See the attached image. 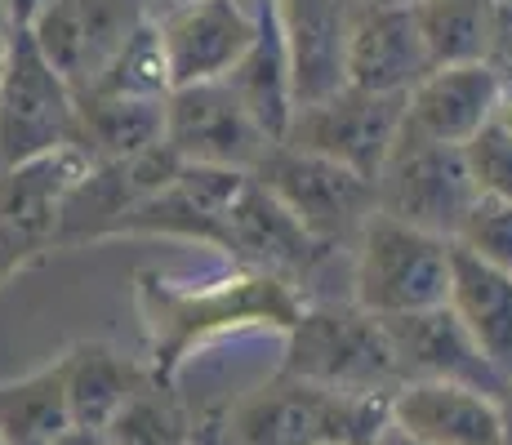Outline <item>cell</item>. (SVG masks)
Instances as JSON below:
<instances>
[{
  "instance_id": "cell-1",
  "label": "cell",
  "mask_w": 512,
  "mask_h": 445,
  "mask_svg": "<svg viewBox=\"0 0 512 445\" xmlns=\"http://www.w3.org/2000/svg\"><path fill=\"white\" fill-rule=\"evenodd\" d=\"M388 401L281 374L228 414L223 445H374L392 423Z\"/></svg>"
},
{
  "instance_id": "cell-2",
  "label": "cell",
  "mask_w": 512,
  "mask_h": 445,
  "mask_svg": "<svg viewBox=\"0 0 512 445\" xmlns=\"http://www.w3.org/2000/svg\"><path fill=\"white\" fill-rule=\"evenodd\" d=\"M281 374L321 383V388L357 392V397H392L406 383L383 316L366 312L361 303L303 308L290 325Z\"/></svg>"
},
{
  "instance_id": "cell-3",
  "label": "cell",
  "mask_w": 512,
  "mask_h": 445,
  "mask_svg": "<svg viewBox=\"0 0 512 445\" xmlns=\"http://www.w3.org/2000/svg\"><path fill=\"white\" fill-rule=\"evenodd\" d=\"M450 281H455V241L374 210L357 241V272H352L357 285L352 294L361 308L374 316L446 308Z\"/></svg>"
},
{
  "instance_id": "cell-4",
  "label": "cell",
  "mask_w": 512,
  "mask_h": 445,
  "mask_svg": "<svg viewBox=\"0 0 512 445\" xmlns=\"http://www.w3.org/2000/svg\"><path fill=\"white\" fill-rule=\"evenodd\" d=\"M81 103L67 76L41 54L27 27H14L0 72V170L76 147Z\"/></svg>"
},
{
  "instance_id": "cell-5",
  "label": "cell",
  "mask_w": 512,
  "mask_h": 445,
  "mask_svg": "<svg viewBox=\"0 0 512 445\" xmlns=\"http://www.w3.org/2000/svg\"><path fill=\"white\" fill-rule=\"evenodd\" d=\"M374 192H379V214H392V219L423 227V232H437L446 241L459 236L472 201H477V183H472L464 147L423 138L410 125L401 130Z\"/></svg>"
},
{
  "instance_id": "cell-6",
  "label": "cell",
  "mask_w": 512,
  "mask_h": 445,
  "mask_svg": "<svg viewBox=\"0 0 512 445\" xmlns=\"http://www.w3.org/2000/svg\"><path fill=\"white\" fill-rule=\"evenodd\" d=\"M263 187L294 214L321 245L361 241L366 223L379 210V192L370 178L352 174L348 165L330 161V156L303 152V147L277 143L263 165L254 170Z\"/></svg>"
},
{
  "instance_id": "cell-7",
  "label": "cell",
  "mask_w": 512,
  "mask_h": 445,
  "mask_svg": "<svg viewBox=\"0 0 512 445\" xmlns=\"http://www.w3.org/2000/svg\"><path fill=\"white\" fill-rule=\"evenodd\" d=\"M401 130H406V94H370V89L343 85L317 103H303L285 143L330 156L352 174L379 183Z\"/></svg>"
},
{
  "instance_id": "cell-8",
  "label": "cell",
  "mask_w": 512,
  "mask_h": 445,
  "mask_svg": "<svg viewBox=\"0 0 512 445\" xmlns=\"http://www.w3.org/2000/svg\"><path fill=\"white\" fill-rule=\"evenodd\" d=\"M165 143L187 165L254 174L263 156L277 147V138H268L228 81H205L165 94Z\"/></svg>"
},
{
  "instance_id": "cell-9",
  "label": "cell",
  "mask_w": 512,
  "mask_h": 445,
  "mask_svg": "<svg viewBox=\"0 0 512 445\" xmlns=\"http://www.w3.org/2000/svg\"><path fill=\"white\" fill-rule=\"evenodd\" d=\"M90 165L94 161L81 147H63L14 170H0V281H9L49 245H58L63 201Z\"/></svg>"
},
{
  "instance_id": "cell-10",
  "label": "cell",
  "mask_w": 512,
  "mask_h": 445,
  "mask_svg": "<svg viewBox=\"0 0 512 445\" xmlns=\"http://www.w3.org/2000/svg\"><path fill=\"white\" fill-rule=\"evenodd\" d=\"M143 14L147 0H49L27 32L36 36L49 63L67 76V85L85 94L134 41Z\"/></svg>"
},
{
  "instance_id": "cell-11",
  "label": "cell",
  "mask_w": 512,
  "mask_h": 445,
  "mask_svg": "<svg viewBox=\"0 0 512 445\" xmlns=\"http://www.w3.org/2000/svg\"><path fill=\"white\" fill-rule=\"evenodd\" d=\"M170 67V89L223 81L259 41L263 14L254 0H179L156 23Z\"/></svg>"
},
{
  "instance_id": "cell-12",
  "label": "cell",
  "mask_w": 512,
  "mask_h": 445,
  "mask_svg": "<svg viewBox=\"0 0 512 445\" xmlns=\"http://www.w3.org/2000/svg\"><path fill=\"white\" fill-rule=\"evenodd\" d=\"M388 419L419 445H512L504 401L468 383L410 379L392 392Z\"/></svg>"
},
{
  "instance_id": "cell-13",
  "label": "cell",
  "mask_w": 512,
  "mask_h": 445,
  "mask_svg": "<svg viewBox=\"0 0 512 445\" xmlns=\"http://www.w3.org/2000/svg\"><path fill=\"white\" fill-rule=\"evenodd\" d=\"M388 339L397 348L401 374L410 379H446V383H468L490 397L508 401V379L481 356L472 334L459 325V316L446 308L410 312V316H383Z\"/></svg>"
},
{
  "instance_id": "cell-14",
  "label": "cell",
  "mask_w": 512,
  "mask_h": 445,
  "mask_svg": "<svg viewBox=\"0 0 512 445\" xmlns=\"http://www.w3.org/2000/svg\"><path fill=\"white\" fill-rule=\"evenodd\" d=\"M357 5L361 0H272L299 107L348 85L343 63H348V32Z\"/></svg>"
},
{
  "instance_id": "cell-15",
  "label": "cell",
  "mask_w": 512,
  "mask_h": 445,
  "mask_svg": "<svg viewBox=\"0 0 512 445\" xmlns=\"http://www.w3.org/2000/svg\"><path fill=\"white\" fill-rule=\"evenodd\" d=\"M223 250L236 259L254 263L263 276H308L312 267L326 259L330 245H321L290 210L250 174V183L241 187L236 205L228 210V227H223Z\"/></svg>"
},
{
  "instance_id": "cell-16",
  "label": "cell",
  "mask_w": 512,
  "mask_h": 445,
  "mask_svg": "<svg viewBox=\"0 0 512 445\" xmlns=\"http://www.w3.org/2000/svg\"><path fill=\"white\" fill-rule=\"evenodd\" d=\"M348 85L370 94H410L432 72L415 9L361 0L348 32Z\"/></svg>"
},
{
  "instance_id": "cell-17",
  "label": "cell",
  "mask_w": 512,
  "mask_h": 445,
  "mask_svg": "<svg viewBox=\"0 0 512 445\" xmlns=\"http://www.w3.org/2000/svg\"><path fill=\"white\" fill-rule=\"evenodd\" d=\"M499 98H504V81L486 63L432 67L406 94V125L423 138L464 147L481 125L495 121Z\"/></svg>"
},
{
  "instance_id": "cell-18",
  "label": "cell",
  "mask_w": 512,
  "mask_h": 445,
  "mask_svg": "<svg viewBox=\"0 0 512 445\" xmlns=\"http://www.w3.org/2000/svg\"><path fill=\"white\" fill-rule=\"evenodd\" d=\"M81 121H76V147L94 165L134 161L165 143V98L152 94H76Z\"/></svg>"
},
{
  "instance_id": "cell-19",
  "label": "cell",
  "mask_w": 512,
  "mask_h": 445,
  "mask_svg": "<svg viewBox=\"0 0 512 445\" xmlns=\"http://www.w3.org/2000/svg\"><path fill=\"white\" fill-rule=\"evenodd\" d=\"M450 312L472 334L490 365L512 388V272L481 263L477 254L455 245V281H450Z\"/></svg>"
},
{
  "instance_id": "cell-20",
  "label": "cell",
  "mask_w": 512,
  "mask_h": 445,
  "mask_svg": "<svg viewBox=\"0 0 512 445\" xmlns=\"http://www.w3.org/2000/svg\"><path fill=\"white\" fill-rule=\"evenodd\" d=\"M223 81L236 89V98L250 107V116L268 130V138L285 143L294 112H299V98H294L290 54H285L281 27H277V18H272V0H268V18H263L259 41L250 45V54H245Z\"/></svg>"
},
{
  "instance_id": "cell-21",
  "label": "cell",
  "mask_w": 512,
  "mask_h": 445,
  "mask_svg": "<svg viewBox=\"0 0 512 445\" xmlns=\"http://www.w3.org/2000/svg\"><path fill=\"white\" fill-rule=\"evenodd\" d=\"M63 392L67 419L85 428H107L143 392V374L112 348L85 343L72 356H63Z\"/></svg>"
},
{
  "instance_id": "cell-22",
  "label": "cell",
  "mask_w": 512,
  "mask_h": 445,
  "mask_svg": "<svg viewBox=\"0 0 512 445\" xmlns=\"http://www.w3.org/2000/svg\"><path fill=\"white\" fill-rule=\"evenodd\" d=\"M495 0H419L415 23L432 67L481 63Z\"/></svg>"
},
{
  "instance_id": "cell-23",
  "label": "cell",
  "mask_w": 512,
  "mask_h": 445,
  "mask_svg": "<svg viewBox=\"0 0 512 445\" xmlns=\"http://www.w3.org/2000/svg\"><path fill=\"white\" fill-rule=\"evenodd\" d=\"M107 441L112 445H187V428L165 397L139 392L112 423H107Z\"/></svg>"
},
{
  "instance_id": "cell-24",
  "label": "cell",
  "mask_w": 512,
  "mask_h": 445,
  "mask_svg": "<svg viewBox=\"0 0 512 445\" xmlns=\"http://www.w3.org/2000/svg\"><path fill=\"white\" fill-rule=\"evenodd\" d=\"M455 245L477 254L481 263H495L512 272V201H504V196H477Z\"/></svg>"
},
{
  "instance_id": "cell-25",
  "label": "cell",
  "mask_w": 512,
  "mask_h": 445,
  "mask_svg": "<svg viewBox=\"0 0 512 445\" xmlns=\"http://www.w3.org/2000/svg\"><path fill=\"white\" fill-rule=\"evenodd\" d=\"M472 183H477V196H504L512 201V130L499 121L481 125L477 134L464 143Z\"/></svg>"
},
{
  "instance_id": "cell-26",
  "label": "cell",
  "mask_w": 512,
  "mask_h": 445,
  "mask_svg": "<svg viewBox=\"0 0 512 445\" xmlns=\"http://www.w3.org/2000/svg\"><path fill=\"white\" fill-rule=\"evenodd\" d=\"M481 63L504 85H512V0H495V9H490V32H486Z\"/></svg>"
},
{
  "instance_id": "cell-27",
  "label": "cell",
  "mask_w": 512,
  "mask_h": 445,
  "mask_svg": "<svg viewBox=\"0 0 512 445\" xmlns=\"http://www.w3.org/2000/svg\"><path fill=\"white\" fill-rule=\"evenodd\" d=\"M49 445H112L107 428H85V423H67L58 437H49Z\"/></svg>"
},
{
  "instance_id": "cell-28",
  "label": "cell",
  "mask_w": 512,
  "mask_h": 445,
  "mask_svg": "<svg viewBox=\"0 0 512 445\" xmlns=\"http://www.w3.org/2000/svg\"><path fill=\"white\" fill-rule=\"evenodd\" d=\"M0 5H5L9 27H32L36 18H41V9L49 5V0H0Z\"/></svg>"
},
{
  "instance_id": "cell-29",
  "label": "cell",
  "mask_w": 512,
  "mask_h": 445,
  "mask_svg": "<svg viewBox=\"0 0 512 445\" xmlns=\"http://www.w3.org/2000/svg\"><path fill=\"white\" fill-rule=\"evenodd\" d=\"M495 121L512 130V85H504V98H499V107H495Z\"/></svg>"
},
{
  "instance_id": "cell-30",
  "label": "cell",
  "mask_w": 512,
  "mask_h": 445,
  "mask_svg": "<svg viewBox=\"0 0 512 445\" xmlns=\"http://www.w3.org/2000/svg\"><path fill=\"white\" fill-rule=\"evenodd\" d=\"M374 445H419V441L401 437V432H397V428H392V423H388V428H383V437H379V441H374Z\"/></svg>"
},
{
  "instance_id": "cell-31",
  "label": "cell",
  "mask_w": 512,
  "mask_h": 445,
  "mask_svg": "<svg viewBox=\"0 0 512 445\" xmlns=\"http://www.w3.org/2000/svg\"><path fill=\"white\" fill-rule=\"evenodd\" d=\"M374 5H401V9H415L419 0H374Z\"/></svg>"
},
{
  "instance_id": "cell-32",
  "label": "cell",
  "mask_w": 512,
  "mask_h": 445,
  "mask_svg": "<svg viewBox=\"0 0 512 445\" xmlns=\"http://www.w3.org/2000/svg\"><path fill=\"white\" fill-rule=\"evenodd\" d=\"M9 445H49V441H9Z\"/></svg>"
},
{
  "instance_id": "cell-33",
  "label": "cell",
  "mask_w": 512,
  "mask_h": 445,
  "mask_svg": "<svg viewBox=\"0 0 512 445\" xmlns=\"http://www.w3.org/2000/svg\"><path fill=\"white\" fill-rule=\"evenodd\" d=\"M0 445H9V432L5 428H0Z\"/></svg>"
}]
</instances>
